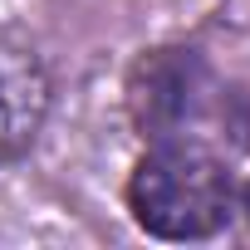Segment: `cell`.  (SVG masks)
<instances>
[{"mask_svg":"<svg viewBox=\"0 0 250 250\" xmlns=\"http://www.w3.org/2000/svg\"><path fill=\"white\" fill-rule=\"evenodd\" d=\"M128 211L157 240H206L240 211V182L216 152L187 138L152 143L128 177Z\"/></svg>","mask_w":250,"mask_h":250,"instance_id":"cell-1","label":"cell"},{"mask_svg":"<svg viewBox=\"0 0 250 250\" xmlns=\"http://www.w3.org/2000/svg\"><path fill=\"white\" fill-rule=\"evenodd\" d=\"M211 103V69L196 49H152L133 64L128 79V113L138 133L152 143L187 138Z\"/></svg>","mask_w":250,"mask_h":250,"instance_id":"cell-2","label":"cell"},{"mask_svg":"<svg viewBox=\"0 0 250 250\" xmlns=\"http://www.w3.org/2000/svg\"><path fill=\"white\" fill-rule=\"evenodd\" d=\"M49 113V74L35 49L0 40V167L20 157Z\"/></svg>","mask_w":250,"mask_h":250,"instance_id":"cell-3","label":"cell"},{"mask_svg":"<svg viewBox=\"0 0 250 250\" xmlns=\"http://www.w3.org/2000/svg\"><path fill=\"white\" fill-rule=\"evenodd\" d=\"M221 123H226L230 143L250 152V88H235V93L221 98Z\"/></svg>","mask_w":250,"mask_h":250,"instance_id":"cell-4","label":"cell"}]
</instances>
